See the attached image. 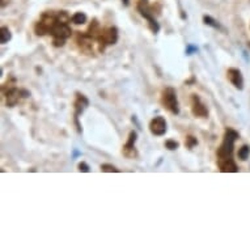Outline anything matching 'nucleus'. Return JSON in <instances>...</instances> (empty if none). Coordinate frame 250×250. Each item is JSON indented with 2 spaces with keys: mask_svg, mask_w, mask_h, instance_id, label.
Wrapping results in <instances>:
<instances>
[{
  "mask_svg": "<svg viewBox=\"0 0 250 250\" xmlns=\"http://www.w3.org/2000/svg\"><path fill=\"white\" fill-rule=\"evenodd\" d=\"M89 105V101L83 93H76V101H75V122L78 126V131L82 132V126L79 123V115L85 110V107Z\"/></svg>",
  "mask_w": 250,
  "mask_h": 250,
  "instance_id": "obj_10",
  "label": "nucleus"
},
{
  "mask_svg": "<svg viewBox=\"0 0 250 250\" xmlns=\"http://www.w3.org/2000/svg\"><path fill=\"white\" fill-rule=\"evenodd\" d=\"M136 140H138V134H136V131L130 132L127 142L123 146L122 149V153L126 156L127 159H136V157H138V151H136L135 148Z\"/></svg>",
  "mask_w": 250,
  "mask_h": 250,
  "instance_id": "obj_8",
  "label": "nucleus"
},
{
  "mask_svg": "<svg viewBox=\"0 0 250 250\" xmlns=\"http://www.w3.org/2000/svg\"><path fill=\"white\" fill-rule=\"evenodd\" d=\"M240 138L237 131H234L232 128H227L224 140L220 147L217 148V160H226V159H233V148L234 142Z\"/></svg>",
  "mask_w": 250,
  "mask_h": 250,
  "instance_id": "obj_2",
  "label": "nucleus"
},
{
  "mask_svg": "<svg viewBox=\"0 0 250 250\" xmlns=\"http://www.w3.org/2000/svg\"><path fill=\"white\" fill-rule=\"evenodd\" d=\"M5 5H7V0H1V8H4Z\"/></svg>",
  "mask_w": 250,
  "mask_h": 250,
  "instance_id": "obj_25",
  "label": "nucleus"
},
{
  "mask_svg": "<svg viewBox=\"0 0 250 250\" xmlns=\"http://www.w3.org/2000/svg\"><path fill=\"white\" fill-rule=\"evenodd\" d=\"M138 11L142 16L148 21V25H149V29L152 30V33H159V30H160V25L157 22V20L155 19V9L152 5H149L148 3V0H139L138 1Z\"/></svg>",
  "mask_w": 250,
  "mask_h": 250,
  "instance_id": "obj_4",
  "label": "nucleus"
},
{
  "mask_svg": "<svg viewBox=\"0 0 250 250\" xmlns=\"http://www.w3.org/2000/svg\"><path fill=\"white\" fill-rule=\"evenodd\" d=\"M249 152H250L249 146L244 144V146L238 149V159L242 161L248 160V159H249Z\"/></svg>",
  "mask_w": 250,
  "mask_h": 250,
  "instance_id": "obj_18",
  "label": "nucleus"
},
{
  "mask_svg": "<svg viewBox=\"0 0 250 250\" xmlns=\"http://www.w3.org/2000/svg\"><path fill=\"white\" fill-rule=\"evenodd\" d=\"M71 21L76 25H83L86 22V15L84 12H76L71 17Z\"/></svg>",
  "mask_w": 250,
  "mask_h": 250,
  "instance_id": "obj_17",
  "label": "nucleus"
},
{
  "mask_svg": "<svg viewBox=\"0 0 250 250\" xmlns=\"http://www.w3.org/2000/svg\"><path fill=\"white\" fill-rule=\"evenodd\" d=\"M58 21V12L54 11H46L42 13L41 19L38 20V22L34 25V32L37 36H45V34H50L51 30L55 26Z\"/></svg>",
  "mask_w": 250,
  "mask_h": 250,
  "instance_id": "obj_3",
  "label": "nucleus"
},
{
  "mask_svg": "<svg viewBox=\"0 0 250 250\" xmlns=\"http://www.w3.org/2000/svg\"><path fill=\"white\" fill-rule=\"evenodd\" d=\"M161 104L164 105L165 109H168L173 114H180V104L177 100V93L176 89L172 86H168L163 90V95H161Z\"/></svg>",
  "mask_w": 250,
  "mask_h": 250,
  "instance_id": "obj_5",
  "label": "nucleus"
},
{
  "mask_svg": "<svg viewBox=\"0 0 250 250\" xmlns=\"http://www.w3.org/2000/svg\"><path fill=\"white\" fill-rule=\"evenodd\" d=\"M100 32H101V28H100L99 21L95 19V20L92 21V24L89 25V28H88V32H86V34H88V36H90V37L93 38V40H96V38H97V36L100 34Z\"/></svg>",
  "mask_w": 250,
  "mask_h": 250,
  "instance_id": "obj_15",
  "label": "nucleus"
},
{
  "mask_svg": "<svg viewBox=\"0 0 250 250\" xmlns=\"http://www.w3.org/2000/svg\"><path fill=\"white\" fill-rule=\"evenodd\" d=\"M168 130V126H167V121H165L164 117H155L149 122V131L153 134L155 136H163L165 135V132Z\"/></svg>",
  "mask_w": 250,
  "mask_h": 250,
  "instance_id": "obj_9",
  "label": "nucleus"
},
{
  "mask_svg": "<svg viewBox=\"0 0 250 250\" xmlns=\"http://www.w3.org/2000/svg\"><path fill=\"white\" fill-rule=\"evenodd\" d=\"M165 147L168 148L169 151H174V149H177V148L180 147V143H178V142H176V140L169 139L165 142Z\"/></svg>",
  "mask_w": 250,
  "mask_h": 250,
  "instance_id": "obj_22",
  "label": "nucleus"
},
{
  "mask_svg": "<svg viewBox=\"0 0 250 250\" xmlns=\"http://www.w3.org/2000/svg\"><path fill=\"white\" fill-rule=\"evenodd\" d=\"M101 172H105V173H118L119 169H117L115 167L110 164H103L101 165Z\"/></svg>",
  "mask_w": 250,
  "mask_h": 250,
  "instance_id": "obj_20",
  "label": "nucleus"
},
{
  "mask_svg": "<svg viewBox=\"0 0 250 250\" xmlns=\"http://www.w3.org/2000/svg\"><path fill=\"white\" fill-rule=\"evenodd\" d=\"M76 42H78L79 47L82 51L86 54L93 53V38L88 36L85 33H82V32H78V36H76Z\"/></svg>",
  "mask_w": 250,
  "mask_h": 250,
  "instance_id": "obj_11",
  "label": "nucleus"
},
{
  "mask_svg": "<svg viewBox=\"0 0 250 250\" xmlns=\"http://www.w3.org/2000/svg\"><path fill=\"white\" fill-rule=\"evenodd\" d=\"M122 1L125 5H128V3H130V0H122Z\"/></svg>",
  "mask_w": 250,
  "mask_h": 250,
  "instance_id": "obj_26",
  "label": "nucleus"
},
{
  "mask_svg": "<svg viewBox=\"0 0 250 250\" xmlns=\"http://www.w3.org/2000/svg\"><path fill=\"white\" fill-rule=\"evenodd\" d=\"M191 113L198 118H208V109L198 95H191Z\"/></svg>",
  "mask_w": 250,
  "mask_h": 250,
  "instance_id": "obj_7",
  "label": "nucleus"
},
{
  "mask_svg": "<svg viewBox=\"0 0 250 250\" xmlns=\"http://www.w3.org/2000/svg\"><path fill=\"white\" fill-rule=\"evenodd\" d=\"M203 22L208 26H212L213 29H223L222 25L219 24L215 19H212L211 16H203Z\"/></svg>",
  "mask_w": 250,
  "mask_h": 250,
  "instance_id": "obj_19",
  "label": "nucleus"
},
{
  "mask_svg": "<svg viewBox=\"0 0 250 250\" xmlns=\"http://www.w3.org/2000/svg\"><path fill=\"white\" fill-rule=\"evenodd\" d=\"M227 78L232 83V85H234V88H237L238 90L244 89V78L238 68H229L227 71Z\"/></svg>",
  "mask_w": 250,
  "mask_h": 250,
  "instance_id": "obj_12",
  "label": "nucleus"
},
{
  "mask_svg": "<svg viewBox=\"0 0 250 250\" xmlns=\"http://www.w3.org/2000/svg\"><path fill=\"white\" fill-rule=\"evenodd\" d=\"M194 53H198L197 46L188 45V47H186V55H193Z\"/></svg>",
  "mask_w": 250,
  "mask_h": 250,
  "instance_id": "obj_24",
  "label": "nucleus"
},
{
  "mask_svg": "<svg viewBox=\"0 0 250 250\" xmlns=\"http://www.w3.org/2000/svg\"><path fill=\"white\" fill-rule=\"evenodd\" d=\"M217 165L220 172L223 173H237L238 167L234 163L233 159H226V160H217Z\"/></svg>",
  "mask_w": 250,
  "mask_h": 250,
  "instance_id": "obj_14",
  "label": "nucleus"
},
{
  "mask_svg": "<svg viewBox=\"0 0 250 250\" xmlns=\"http://www.w3.org/2000/svg\"><path fill=\"white\" fill-rule=\"evenodd\" d=\"M96 41L99 42L100 51H104L106 46L115 45L118 41V29L115 26H110V28L101 29V32L96 38Z\"/></svg>",
  "mask_w": 250,
  "mask_h": 250,
  "instance_id": "obj_6",
  "label": "nucleus"
},
{
  "mask_svg": "<svg viewBox=\"0 0 250 250\" xmlns=\"http://www.w3.org/2000/svg\"><path fill=\"white\" fill-rule=\"evenodd\" d=\"M4 95H5V99H7V106L9 107L16 106L17 104H19L20 97H22V95H21V89H17L16 86L12 88V89L7 90Z\"/></svg>",
  "mask_w": 250,
  "mask_h": 250,
  "instance_id": "obj_13",
  "label": "nucleus"
},
{
  "mask_svg": "<svg viewBox=\"0 0 250 250\" xmlns=\"http://www.w3.org/2000/svg\"><path fill=\"white\" fill-rule=\"evenodd\" d=\"M78 168H79V170H80V172H84V173H88L90 170L89 165L86 164V163H84V161H82V163L79 164Z\"/></svg>",
  "mask_w": 250,
  "mask_h": 250,
  "instance_id": "obj_23",
  "label": "nucleus"
},
{
  "mask_svg": "<svg viewBox=\"0 0 250 250\" xmlns=\"http://www.w3.org/2000/svg\"><path fill=\"white\" fill-rule=\"evenodd\" d=\"M198 144V140H197V138H194V136H188V138H186V140H185V146H186V147L188 148H194L195 147V146H197Z\"/></svg>",
  "mask_w": 250,
  "mask_h": 250,
  "instance_id": "obj_21",
  "label": "nucleus"
},
{
  "mask_svg": "<svg viewBox=\"0 0 250 250\" xmlns=\"http://www.w3.org/2000/svg\"><path fill=\"white\" fill-rule=\"evenodd\" d=\"M71 22V16L67 13V11H59L58 12V21L55 26L51 30V36H53V43L57 47H62L66 43V40L71 37L72 34V29L68 25Z\"/></svg>",
  "mask_w": 250,
  "mask_h": 250,
  "instance_id": "obj_1",
  "label": "nucleus"
},
{
  "mask_svg": "<svg viewBox=\"0 0 250 250\" xmlns=\"http://www.w3.org/2000/svg\"><path fill=\"white\" fill-rule=\"evenodd\" d=\"M1 33H0V42L4 45V43H8L11 40H12V33H11V30H9L7 26H1V30H0Z\"/></svg>",
  "mask_w": 250,
  "mask_h": 250,
  "instance_id": "obj_16",
  "label": "nucleus"
}]
</instances>
